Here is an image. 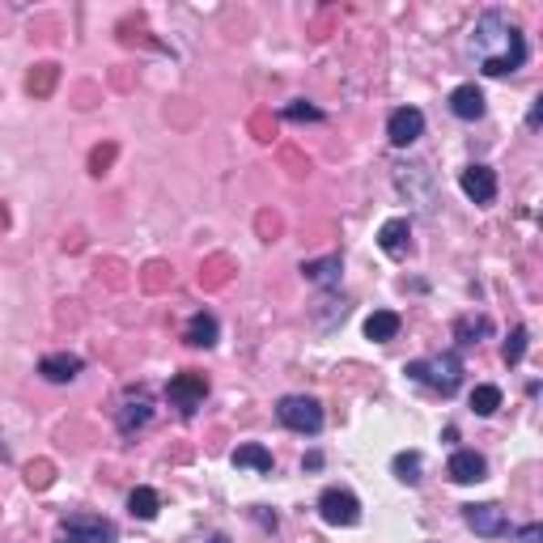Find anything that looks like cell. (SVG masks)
<instances>
[{
	"label": "cell",
	"mask_w": 543,
	"mask_h": 543,
	"mask_svg": "<svg viewBox=\"0 0 543 543\" xmlns=\"http://www.w3.org/2000/svg\"><path fill=\"white\" fill-rule=\"evenodd\" d=\"M161 509V497L153 493V488H132V497H128V514L140 522H153Z\"/></svg>",
	"instance_id": "obj_20"
},
{
	"label": "cell",
	"mask_w": 543,
	"mask_h": 543,
	"mask_svg": "<svg viewBox=\"0 0 543 543\" xmlns=\"http://www.w3.org/2000/svg\"><path fill=\"white\" fill-rule=\"evenodd\" d=\"M234 467H251V471H263L268 476L272 471V450L260 442H247V446H238L234 450Z\"/></svg>",
	"instance_id": "obj_19"
},
{
	"label": "cell",
	"mask_w": 543,
	"mask_h": 543,
	"mask_svg": "<svg viewBox=\"0 0 543 543\" xmlns=\"http://www.w3.org/2000/svg\"><path fill=\"white\" fill-rule=\"evenodd\" d=\"M458 187H463V196H467L471 204H493V200H497V174H493V166H484V161L467 166V170L458 174Z\"/></svg>",
	"instance_id": "obj_8"
},
{
	"label": "cell",
	"mask_w": 543,
	"mask_h": 543,
	"mask_svg": "<svg viewBox=\"0 0 543 543\" xmlns=\"http://www.w3.org/2000/svg\"><path fill=\"white\" fill-rule=\"evenodd\" d=\"M284 119H293V124H302V119L319 124L323 111H319V107H310V102H289V107H284Z\"/></svg>",
	"instance_id": "obj_25"
},
{
	"label": "cell",
	"mask_w": 543,
	"mask_h": 543,
	"mask_svg": "<svg viewBox=\"0 0 543 543\" xmlns=\"http://www.w3.org/2000/svg\"><path fill=\"white\" fill-rule=\"evenodd\" d=\"M340 255H327V260H310V263H302V276L306 281H314V284H323V289H332V284H340Z\"/></svg>",
	"instance_id": "obj_18"
},
{
	"label": "cell",
	"mask_w": 543,
	"mask_h": 543,
	"mask_svg": "<svg viewBox=\"0 0 543 543\" xmlns=\"http://www.w3.org/2000/svg\"><path fill=\"white\" fill-rule=\"evenodd\" d=\"M386 136H391L395 149L416 145L420 136H425V115H420L416 107H399V111H391V119H386Z\"/></svg>",
	"instance_id": "obj_9"
},
{
	"label": "cell",
	"mask_w": 543,
	"mask_h": 543,
	"mask_svg": "<svg viewBox=\"0 0 543 543\" xmlns=\"http://www.w3.org/2000/svg\"><path fill=\"white\" fill-rule=\"evenodd\" d=\"M319 514H323V522H332V527H357L361 522V501L348 493V488H323Z\"/></svg>",
	"instance_id": "obj_5"
},
{
	"label": "cell",
	"mask_w": 543,
	"mask_h": 543,
	"mask_svg": "<svg viewBox=\"0 0 543 543\" xmlns=\"http://www.w3.org/2000/svg\"><path fill=\"white\" fill-rule=\"evenodd\" d=\"M166 395H170L174 407H183L187 416H191V412L204 404V395H209V378H204V374H196V370L174 374L170 386H166Z\"/></svg>",
	"instance_id": "obj_7"
},
{
	"label": "cell",
	"mask_w": 543,
	"mask_h": 543,
	"mask_svg": "<svg viewBox=\"0 0 543 543\" xmlns=\"http://www.w3.org/2000/svg\"><path fill=\"white\" fill-rule=\"evenodd\" d=\"M527 340H531V332H527V327H514V335L506 340V365H518V361L527 357Z\"/></svg>",
	"instance_id": "obj_23"
},
{
	"label": "cell",
	"mask_w": 543,
	"mask_h": 543,
	"mask_svg": "<svg viewBox=\"0 0 543 543\" xmlns=\"http://www.w3.org/2000/svg\"><path fill=\"white\" fill-rule=\"evenodd\" d=\"M463 522H467L476 535H484V539H497V535H509L514 527H509V514L497 501H484V506H463Z\"/></svg>",
	"instance_id": "obj_6"
},
{
	"label": "cell",
	"mask_w": 543,
	"mask_h": 543,
	"mask_svg": "<svg viewBox=\"0 0 543 543\" xmlns=\"http://www.w3.org/2000/svg\"><path fill=\"white\" fill-rule=\"evenodd\" d=\"M450 111H455V119L476 124V119H484V94L476 86H458L455 94H450Z\"/></svg>",
	"instance_id": "obj_13"
},
{
	"label": "cell",
	"mask_w": 543,
	"mask_h": 543,
	"mask_svg": "<svg viewBox=\"0 0 543 543\" xmlns=\"http://www.w3.org/2000/svg\"><path fill=\"white\" fill-rule=\"evenodd\" d=\"M543 539V531H539V527H535V522H531V527H522V531H518V543H539Z\"/></svg>",
	"instance_id": "obj_27"
},
{
	"label": "cell",
	"mask_w": 543,
	"mask_h": 543,
	"mask_svg": "<svg viewBox=\"0 0 543 543\" xmlns=\"http://www.w3.org/2000/svg\"><path fill=\"white\" fill-rule=\"evenodd\" d=\"M64 535L73 543H115L119 539L115 522L102 518V514H68V518H64Z\"/></svg>",
	"instance_id": "obj_4"
},
{
	"label": "cell",
	"mask_w": 543,
	"mask_h": 543,
	"mask_svg": "<svg viewBox=\"0 0 543 543\" xmlns=\"http://www.w3.org/2000/svg\"><path fill=\"white\" fill-rule=\"evenodd\" d=\"M488 335H493V319H488V314H463V319L455 323L458 344H480V340H488Z\"/></svg>",
	"instance_id": "obj_16"
},
{
	"label": "cell",
	"mask_w": 543,
	"mask_h": 543,
	"mask_svg": "<svg viewBox=\"0 0 543 543\" xmlns=\"http://www.w3.org/2000/svg\"><path fill=\"white\" fill-rule=\"evenodd\" d=\"M217 335H221L217 319H212L209 310H200V314H191V323H187L183 340H187L191 348H212V344H217Z\"/></svg>",
	"instance_id": "obj_14"
},
{
	"label": "cell",
	"mask_w": 543,
	"mask_h": 543,
	"mask_svg": "<svg viewBox=\"0 0 543 543\" xmlns=\"http://www.w3.org/2000/svg\"><path fill=\"white\" fill-rule=\"evenodd\" d=\"M64 543H73V539H64Z\"/></svg>",
	"instance_id": "obj_29"
},
{
	"label": "cell",
	"mask_w": 543,
	"mask_h": 543,
	"mask_svg": "<svg viewBox=\"0 0 543 543\" xmlns=\"http://www.w3.org/2000/svg\"><path fill=\"white\" fill-rule=\"evenodd\" d=\"M276 420H281L284 429L302 433V437H314L323 429V404L310 395H284L276 404Z\"/></svg>",
	"instance_id": "obj_3"
},
{
	"label": "cell",
	"mask_w": 543,
	"mask_h": 543,
	"mask_svg": "<svg viewBox=\"0 0 543 543\" xmlns=\"http://www.w3.org/2000/svg\"><path fill=\"white\" fill-rule=\"evenodd\" d=\"M404 319H399L395 310H374L370 319H365V335H370L374 344H386V340H395Z\"/></svg>",
	"instance_id": "obj_15"
},
{
	"label": "cell",
	"mask_w": 543,
	"mask_h": 543,
	"mask_svg": "<svg viewBox=\"0 0 543 543\" xmlns=\"http://www.w3.org/2000/svg\"><path fill=\"white\" fill-rule=\"evenodd\" d=\"M407 238H412L407 217H391V221L378 230V247H383L391 260H404V255H407Z\"/></svg>",
	"instance_id": "obj_12"
},
{
	"label": "cell",
	"mask_w": 543,
	"mask_h": 543,
	"mask_svg": "<svg viewBox=\"0 0 543 543\" xmlns=\"http://www.w3.org/2000/svg\"><path fill=\"white\" fill-rule=\"evenodd\" d=\"M404 374L412 383L433 386L437 395H455L458 383H463V357L458 353H437V357H425V361H407Z\"/></svg>",
	"instance_id": "obj_2"
},
{
	"label": "cell",
	"mask_w": 543,
	"mask_h": 543,
	"mask_svg": "<svg viewBox=\"0 0 543 543\" xmlns=\"http://www.w3.org/2000/svg\"><path fill=\"white\" fill-rule=\"evenodd\" d=\"M497 407H501V386L484 383L471 391V412H476V416H493Z\"/></svg>",
	"instance_id": "obj_21"
},
{
	"label": "cell",
	"mask_w": 543,
	"mask_h": 543,
	"mask_svg": "<svg viewBox=\"0 0 543 543\" xmlns=\"http://www.w3.org/2000/svg\"><path fill=\"white\" fill-rule=\"evenodd\" d=\"M391 471H395L404 484H420V455H416V450H404V455H395Z\"/></svg>",
	"instance_id": "obj_22"
},
{
	"label": "cell",
	"mask_w": 543,
	"mask_h": 543,
	"mask_svg": "<svg viewBox=\"0 0 543 543\" xmlns=\"http://www.w3.org/2000/svg\"><path fill=\"white\" fill-rule=\"evenodd\" d=\"M467 51L471 60L480 64L484 77H506V73H518L527 64V35L501 9H488L480 13V22L471 26Z\"/></svg>",
	"instance_id": "obj_1"
},
{
	"label": "cell",
	"mask_w": 543,
	"mask_h": 543,
	"mask_svg": "<svg viewBox=\"0 0 543 543\" xmlns=\"http://www.w3.org/2000/svg\"><path fill=\"white\" fill-rule=\"evenodd\" d=\"M149 416H153V407H149V399H128L124 407H119V416H115V425H119V433L124 437H132L136 429H145Z\"/></svg>",
	"instance_id": "obj_17"
},
{
	"label": "cell",
	"mask_w": 543,
	"mask_h": 543,
	"mask_svg": "<svg viewBox=\"0 0 543 543\" xmlns=\"http://www.w3.org/2000/svg\"><path fill=\"white\" fill-rule=\"evenodd\" d=\"M81 370H86V361L77 357V353H47V357L38 361V374L47 383H73Z\"/></svg>",
	"instance_id": "obj_11"
},
{
	"label": "cell",
	"mask_w": 543,
	"mask_h": 543,
	"mask_svg": "<svg viewBox=\"0 0 543 543\" xmlns=\"http://www.w3.org/2000/svg\"><path fill=\"white\" fill-rule=\"evenodd\" d=\"M539 119H543V98H535L531 115H527V128H539Z\"/></svg>",
	"instance_id": "obj_28"
},
{
	"label": "cell",
	"mask_w": 543,
	"mask_h": 543,
	"mask_svg": "<svg viewBox=\"0 0 543 543\" xmlns=\"http://www.w3.org/2000/svg\"><path fill=\"white\" fill-rule=\"evenodd\" d=\"M115 158V149L111 145H107V149H94V158H89V170H94V174H102V170H107V161H111Z\"/></svg>",
	"instance_id": "obj_26"
},
{
	"label": "cell",
	"mask_w": 543,
	"mask_h": 543,
	"mask_svg": "<svg viewBox=\"0 0 543 543\" xmlns=\"http://www.w3.org/2000/svg\"><path fill=\"white\" fill-rule=\"evenodd\" d=\"M56 86V64H38V73H30V94H51Z\"/></svg>",
	"instance_id": "obj_24"
},
{
	"label": "cell",
	"mask_w": 543,
	"mask_h": 543,
	"mask_svg": "<svg viewBox=\"0 0 543 543\" xmlns=\"http://www.w3.org/2000/svg\"><path fill=\"white\" fill-rule=\"evenodd\" d=\"M446 476L455 484H480V480H488V463L476 450H455L450 463H446Z\"/></svg>",
	"instance_id": "obj_10"
}]
</instances>
